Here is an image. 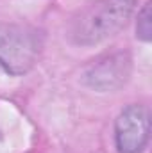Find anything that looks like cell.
Segmentation results:
<instances>
[{
  "label": "cell",
  "mask_w": 152,
  "mask_h": 153,
  "mask_svg": "<svg viewBox=\"0 0 152 153\" xmlns=\"http://www.w3.org/2000/svg\"><path fill=\"white\" fill-rule=\"evenodd\" d=\"M150 137V114L145 105H127L114 121L118 153H141Z\"/></svg>",
  "instance_id": "obj_4"
},
{
  "label": "cell",
  "mask_w": 152,
  "mask_h": 153,
  "mask_svg": "<svg viewBox=\"0 0 152 153\" xmlns=\"http://www.w3.org/2000/svg\"><path fill=\"white\" fill-rule=\"evenodd\" d=\"M132 71V59L129 52L118 50L109 52L95 61H91L82 73V80L86 85H90L95 91L106 93L122 87Z\"/></svg>",
  "instance_id": "obj_3"
},
{
  "label": "cell",
  "mask_w": 152,
  "mask_h": 153,
  "mask_svg": "<svg viewBox=\"0 0 152 153\" xmlns=\"http://www.w3.org/2000/svg\"><path fill=\"white\" fill-rule=\"evenodd\" d=\"M136 0H93L72 20L68 38L79 46H93L114 36L134 13Z\"/></svg>",
  "instance_id": "obj_1"
},
{
  "label": "cell",
  "mask_w": 152,
  "mask_h": 153,
  "mask_svg": "<svg viewBox=\"0 0 152 153\" xmlns=\"http://www.w3.org/2000/svg\"><path fill=\"white\" fill-rule=\"evenodd\" d=\"M152 14H150V2H147L141 11L138 13V22H136V38L149 43L152 39Z\"/></svg>",
  "instance_id": "obj_5"
},
{
  "label": "cell",
  "mask_w": 152,
  "mask_h": 153,
  "mask_svg": "<svg viewBox=\"0 0 152 153\" xmlns=\"http://www.w3.org/2000/svg\"><path fill=\"white\" fill-rule=\"evenodd\" d=\"M45 36L31 23H0V71L7 75H25L39 61Z\"/></svg>",
  "instance_id": "obj_2"
}]
</instances>
